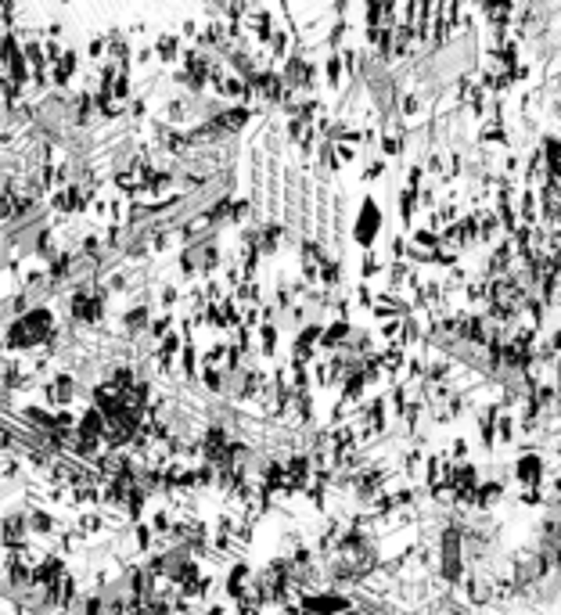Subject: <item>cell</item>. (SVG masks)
Segmentation results:
<instances>
[{"label": "cell", "instance_id": "6da1fadb", "mask_svg": "<svg viewBox=\"0 0 561 615\" xmlns=\"http://www.w3.org/2000/svg\"><path fill=\"white\" fill-rule=\"evenodd\" d=\"M352 230H357V241L363 248H374L378 234H381V209L374 205V198L360 202V213H357V219H352Z\"/></svg>", "mask_w": 561, "mask_h": 615}, {"label": "cell", "instance_id": "7a4b0ae2", "mask_svg": "<svg viewBox=\"0 0 561 615\" xmlns=\"http://www.w3.org/2000/svg\"><path fill=\"white\" fill-rule=\"evenodd\" d=\"M151 54H155V65L158 69H176L180 65V58H184V40L173 33V29H162L155 40H151Z\"/></svg>", "mask_w": 561, "mask_h": 615}, {"label": "cell", "instance_id": "3957f363", "mask_svg": "<svg viewBox=\"0 0 561 615\" xmlns=\"http://www.w3.org/2000/svg\"><path fill=\"white\" fill-rule=\"evenodd\" d=\"M543 471H547V464H543L540 453H522L515 461V479L522 482V490L525 486H543Z\"/></svg>", "mask_w": 561, "mask_h": 615}, {"label": "cell", "instance_id": "277c9868", "mask_svg": "<svg viewBox=\"0 0 561 615\" xmlns=\"http://www.w3.org/2000/svg\"><path fill=\"white\" fill-rule=\"evenodd\" d=\"M478 144H483L486 151H493V148L500 151V148L511 144V133H507V126H504L500 116H493V119L483 122V130H478Z\"/></svg>", "mask_w": 561, "mask_h": 615}, {"label": "cell", "instance_id": "5b68a950", "mask_svg": "<svg viewBox=\"0 0 561 615\" xmlns=\"http://www.w3.org/2000/svg\"><path fill=\"white\" fill-rule=\"evenodd\" d=\"M378 144H381V159H396V155H403L407 148V133H403V126H385V130L378 133Z\"/></svg>", "mask_w": 561, "mask_h": 615}, {"label": "cell", "instance_id": "8992f818", "mask_svg": "<svg viewBox=\"0 0 561 615\" xmlns=\"http://www.w3.org/2000/svg\"><path fill=\"white\" fill-rule=\"evenodd\" d=\"M385 266H389V259L381 256L378 248H363V256H360V281H363V285H374V277L385 274Z\"/></svg>", "mask_w": 561, "mask_h": 615}, {"label": "cell", "instance_id": "52a82bcc", "mask_svg": "<svg viewBox=\"0 0 561 615\" xmlns=\"http://www.w3.org/2000/svg\"><path fill=\"white\" fill-rule=\"evenodd\" d=\"M500 497H504V482L500 479H489V482H478V490H475V508H483V511H489L493 504H500Z\"/></svg>", "mask_w": 561, "mask_h": 615}, {"label": "cell", "instance_id": "ba28073f", "mask_svg": "<svg viewBox=\"0 0 561 615\" xmlns=\"http://www.w3.org/2000/svg\"><path fill=\"white\" fill-rule=\"evenodd\" d=\"M396 209H399V224L403 227H410L414 224V216L421 213V205H418V191H399V202H396Z\"/></svg>", "mask_w": 561, "mask_h": 615}, {"label": "cell", "instance_id": "9c48e42d", "mask_svg": "<svg viewBox=\"0 0 561 615\" xmlns=\"http://www.w3.org/2000/svg\"><path fill=\"white\" fill-rule=\"evenodd\" d=\"M399 116H403V119H418L421 116V94L418 90H403V94H399Z\"/></svg>", "mask_w": 561, "mask_h": 615}, {"label": "cell", "instance_id": "30bf717a", "mask_svg": "<svg viewBox=\"0 0 561 615\" xmlns=\"http://www.w3.org/2000/svg\"><path fill=\"white\" fill-rule=\"evenodd\" d=\"M385 169H389V162L385 159H374V162H367V169H363V184H378L381 177H385Z\"/></svg>", "mask_w": 561, "mask_h": 615}, {"label": "cell", "instance_id": "8fae6325", "mask_svg": "<svg viewBox=\"0 0 561 615\" xmlns=\"http://www.w3.org/2000/svg\"><path fill=\"white\" fill-rule=\"evenodd\" d=\"M551 490H554V493L561 497V475H558V479H551Z\"/></svg>", "mask_w": 561, "mask_h": 615}]
</instances>
